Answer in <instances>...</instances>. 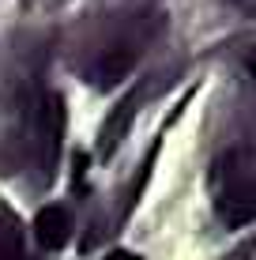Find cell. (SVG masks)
I'll use <instances>...</instances> for the list:
<instances>
[{"mask_svg":"<svg viewBox=\"0 0 256 260\" xmlns=\"http://www.w3.org/2000/svg\"><path fill=\"white\" fill-rule=\"evenodd\" d=\"M162 34V15L158 12H128L117 15L105 26L91 34L83 57L76 60L79 76L94 87V91H113L121 79L132 76V68L143 60L151 42Z\"/></svg>","mask_w":256,"mask_h":260,"instance_id":"6da1fadb","label":"cell"},{"mask_svg":"<svg viewBox=\"0 0 256 260\" xmlns=\"http://www.w3.org/2000/svg\"><path fill=\"white\" fill-rule=\"evenodd\" d=\"M64 98L57 91H42L38 106L30 113V124H26L23 136V151H19V166L30 170V181L38 189L57 177V162H60V143H64Z\"/></svg>","mask_w":256,"mask_h":260,"instance_id":"7a4b0ae2","label":"cell"},{"mask_svg":"<svg viewBox=\"0 0 256 260\" xmlns=\"http://www.w3.org/2000/svg\"><path fill=\"white\" fill-rule=\"evenodd\" d=\"M147 94H151V83L143 79V83L132 87V91L109 110V117L102 121V132H98V158H102V162H109L113 151L121 147V140L128 136V128H132V121H136V113L143 110V98Z\"/></svg>","mask_w":256,"mask_h":260,"instance_id":"3957f363","label":"cell"},{"mask_svg":"<svg viewBox=\"0 0 256 260\" xmlns=\"http://www.w3.org/2000/svg\"><path fill=\"white\" fill-rule=\"evenodd\" d=\"M72 211L64 204H46L34 215V241H38L46 253H60V249L72 241Z\"/></svg>","mask_w":256,"mask_h":260,"instance_id":"277c9868","label":"cell"},{"mask_svg":"<svg viewBox=\"0 0 256 260\" xmlns=\"http://www.w3.org/2000/svg\"><path fill=\"white\" fill-rule=\"evenodd\" d=\"M0 260H26L23 219L0 200Z\"/></svg>","mask_w":256,"mask_h":260,"instance_id":"5b68a950","label":"cell"},{"mask_svg":"<svg viewBox=\"0 0 256 260\" xmlns=\"http://www.w3.org/2000/svg\"><path fill=\"white\" fill-rule=\"evenodd\" d=\"M223 260H252V245H241V249H230Z\"/></svg>","mask_w":256,"mask_h":260,"instance_id":"8992f818","label":"cell"},{"mask_svg":"<svg viewBox=\"0 0 256 260\" xmlns=\"http://www.w3.org/2000/svg\"><path fill=\"white\" fill-rule=\"evenodd\" d=\"M105 260H143V256H136V253H125V249H117V253H109Z\"/></svg>","mask_w":256,"mask_h":260,"instance_id":"52a82bcc","label":"cell"}]
</instances>
